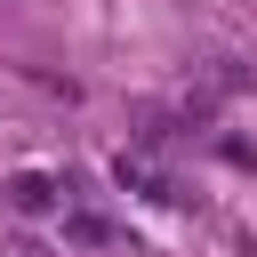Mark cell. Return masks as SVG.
<instances>
[{
	"label": "cell",
	"mask_w": 257,
	"mask_h": 257,
	"mask_svg": "<svg viewBox=\"0 0 257 257\" xmlns=\"http://www.w3.org/2000/svg\"><path fill=\"white\" fill-rule=\"evenodd\" d=\"M64 193H72V185H56L48 169H16V177H8V209H16V217H48Z\"/></svg>",
	"instance_id": "obj_1"
},
{
	"label": "cell",
	"mask_w": 257,
	"mask_h": 257,
	"mask_svg": "<svg viewBox=\"0 0 257 257\" xmlns=\"http://www.w3.org/2000/svg\"><path fill=\"white\" fill-rule=\"evenodd\" d=\"M64 241H80V249H104V241H112V225H104V217H88V209H64Z\"/></svg>",
	"instance_id": "obj_3"
},
{
	"label": "cell",
	"mask_w": 257,
	"mask_h": 257,
	"mask_svg": "<svg viewBox=\"0 0 257 257\" xmlns=\"http://www.w3.org/2000/svg\"><path fill=\"white\" fill-rule=\"evenodd\" d=\"M112 177H120L128 193H145V201H185V193H177V185H169L153 161H137V153H120V161H112Z\"/></svg>",
	"instance_id": "obj_2"
}]
</instances>
